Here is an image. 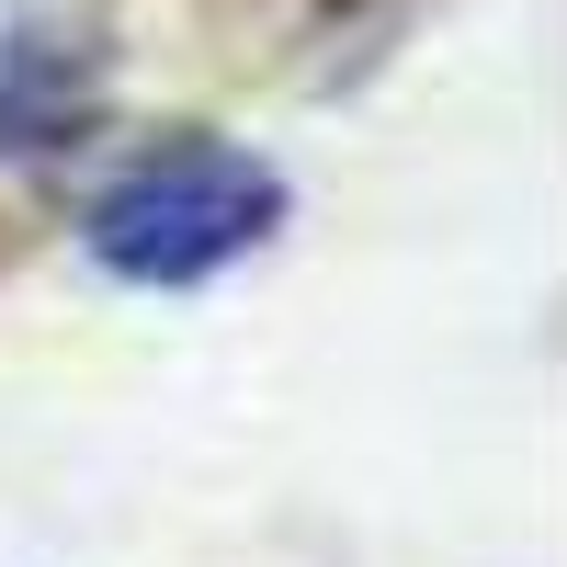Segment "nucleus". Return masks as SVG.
<instances>
[{"label":"nucleus","instance_id":"f257e3e1","mask_svg":"<svg viewBox=\"0 0 567 567\" xmlns=\"http://www.w3.org/2000/svg\"><path fill=\"white\" fill-rule=\"evenodd\" d=\"M272 216H284L272 159H250V148H171L148 171H125L114 194L91 205L80 239H91V261L125 272V284H205L239 250H261Z\"/></svg>","mask_w":567,"mask_h":567},{"label":"nucleus","instance_id":"f03ea898","mask_svg":"<svg viewBox=\"0 0 567 567\" xmlns=\"http://www.w3.org/2000/svg\"><path fill=\"white\" fill-rule=\"evenodd\" d=\"M103 80H114V45H103L91 12H69V0H0V148L12 159L69 148L103 114Z\"/></svg>","mask_w":567,"mask_h":567}]
</instances>
